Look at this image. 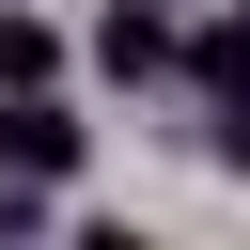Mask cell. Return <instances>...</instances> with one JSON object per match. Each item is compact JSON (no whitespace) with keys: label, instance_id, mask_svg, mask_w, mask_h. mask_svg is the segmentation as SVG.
I'll return each instance as SVG.
<instances>
[{"label":"cell","instance_id":"obj_4","mask_svg":"<svg viewBox=\"0 0 250 250\" xmlns=\"http://www.w3.org/2000/svg\"><path fill=\"white\" fill-rule=\"evenodd\" d=\"M47 62H62V47H47V16H16V0H0V94H31Z\"/></svg>","mask_w":250,"mask_h":250},{"label":"cell","instance_id":"obj_1","mask_svg":"<svg viewBox=\"0 0 250 250\" xmlns=\"http://www.w3.org/2000/svg\"><path fill=\"white\" fill-rule=\"evenodd\" d=\"M188 78H203L219 156H250V16H203V31H188Z\"/></svg>","mask_w":250,"mask_h":250},{"label":"cell","instance_id":"obj_2","mask_svg":"<svg viewBox=\"0 0 250 250\" xmlns=\"http://www.w3.org/2000/svg\"><path fill=\"white\" fill-rule=\"evenodd\" d=\"M0 172H31V188H47V172H78V109H62L47 78H31V94H0Z\"/></svg>","mask_w":250,"mask_h":250},{"label":"cell","instance_id":"obj_3","mask_svg":"<svg viewBox=\"0 0 250 250\" xmlns=\"http://www.w3.org/2000/svg\"><path fill=\"white\" fill-rule=\"evenodd\" d=\"M94 62H109V78H172V62H188V31H172L156 0H109V16H94Z\"/></svg>","mask_w":250,"mask_h":250}]
</instances>
